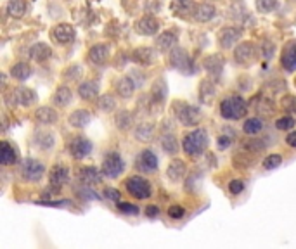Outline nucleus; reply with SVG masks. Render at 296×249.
<instances>
[{"label":"nucleus","instance_id":"1","mask_svg":"<svg viewBox=\"0 0 296 249\" xmlns=\"http://www.w3.org/2000/svg\"><path fill=\"white\" fill-rule=\"evenodd\" d=\"M246 111H248V106H246L244 99L239 95L227 97L220 104V113L227 120H241L246 114Z\"/></svg>","mask_w":296,"mask_h":249},{"label":"nucleus","instance_id":"2","mask_svg":"<svg viewBox=\"0 0 296 249\" xmlns=\"http://www.w3.org/2000/svg\"><path fill=\"white\" fill-rule=\"evenodd\" d=\"M206 145H208V135L205 130H194L187 133L182 142V147L189 156H200L201 153H205Z\"/></svg>","mask_w":296,"mask_h":249},{"label":"nucleus","instance_id":"3","mask_svg":"<svg viewBox=\"0 0 296 249\" xmlns=\"http://www.w3.org/2000/svg\"><path fill=\"white\" fill-rule=\"evenodd\" d=\"M170 64L175 69H178V71H182L184 75H192V73H196V64L192 63L190 56L184 51V48H178V47L173 48L172 54H170Z\"/></svg>","mask_w":296,"mask_h":249},{"label":"nucleus","instance_id":"4","mask_svg":"<svg viewBox=\"0 0 296 249\" xmlns=\"http://www.w3.org/2000/svg\"><path fill=\"white\" fill-rule=\"evenodd\" d=\"M173 108H175L177 120L180 121L182 125L192 126L201 120V111L198 108H194V106H189V104H185V102H180V104L175 102Z\"/></svg>","mask_w":296,"mask_h":249},{"label":"nucleus","instance_id":"5","mask_svg":"<svg viewBox=\"0 0 296 249\" xmlns=\"http://www.w3.org/2000/svg\"><path fill=\"white\" fill-rule=\"evenodd\" d=\"M127 189L133 197L137 199H147L151 195V185L142 177H130L127 182Z\"/></svg>","mask_w":296,"mask_h":249},{"label":"nucleus","instance_id":"6","mask_svg":"<svg viewBox=\"0 0 296 249\" xmlns=\"http://www.w3.org/2000/svg\"><path fill=\"white\" fill-rule=\"evenodd\" d=\"M123 168H125V163L118 153L108 154L106 159H104V163H103V173L106 175V177H111V178L120 177Z\"/></svg>","mask_w":296,"mask_h":249},{"label":"nucleus","instance_id":"7","mask_svg":"<svg viewBox=\"0 0 296 249\" xmlns=\"http://www.w3.org/2000/svg\"><path fill=\"white\" fill-rule=\"evenodd\" d=\"M43 171H45V166H43L40 161H36V159H24L23 161L21 175H23L24 180H30V182L40 180Z\"/></svg>","mask_w":296,"mask_h":249},{"label":"nucleus","instance_id":"8","mask_svg":"<svg viewBox=\"0 0 296 249\" xmlns=\"http://www.w3.org/2000/svg\"><path fill=\"white\" fill-rule=\"evenodd\" d=\"M234 59L239 64H251L257 59V47L250 42L239 43L236 47V52H234Z\"/></svg>","mask_w":296,"mask_h":249},{"label":"nucleus","instance_id":"9","mask_svg":"<svg viewBox=\"0 0 296 249\" xmlns=\"http://www.w3.org/2000/svg\"><path fill=\"white\" fill-rule=\"evenodd\" d=\"M137 166L140 170L145 171V173H153V171L158 170V158L153 151L145 149L140 153V156L137 158Z\"/></svg>","mask_w":296,"mask_h":249},{"label":"nucleus","instance_id":"10","mask_svg":"<svg viewBox=\"0 0 296 249\" xmlns=\"http://www.w3.org/2000/svg\"><path fill=\"white\" fill-rule=\"evenodd\" d=\"M70 149L75 159H83V158H87L88 153L92 151V142L83 137H76L75 140L71 142Z\"/></svg>","mask_w":296,"mask_h":249},{"label":"nucleus","instance_id":"11","mask_svg":"<svg viewBox=\"0 0 296 249\" xmlns=\"http://www.w3.org/2000/svg\"><path fill=\"white\" fill-rule=\"evenodd\" d=\"M135 30H137V33H140V35L151 36V35L158 33V30H160V23H158V19L153 18V16H145V18H142L135 24Z\"/></svg>","mask_w":296,"mask_h":249},{"label":"nucleus","instance_id":"12","mask_svg":"<svg viewBox=\"0 0 296 249\" xmlns=\"http://www.w3.org/2000/svg\"><path fill=\"white\" fill-rule=\"evenodd\" d=\"M242 36V30L241 28H236V26H229L225 28L224 31L218 36V40H220V45L224 48H230L234 45V43L237 42L239 38Z\"/></svg>","mask_w":296,"mask_h":249},{"label":"nucleus","instance_id":"13","mask_svg":"<svg viewBox=\"0 0 296 249\" xmlns=\"http://www.w3.org/2000/svg\"><path fill=\"white\" fill-rule=\"evenodd\" d=\"M52 36H54L59 43H70L71 40L75 38V28H73L71 24H59V26L54 28Z\"/></svg>","mask_w":296,"mask_h":249},{"label":"nucleus","instance_id":"14","mask_svg":"<svg viewBox=\"0 0 296 249\" xmlns=\"http://www.w3.org/2000/svg\"><path fill=\"white\" fill-rule=\"evenodd\" d=\"M78 180L83 185H95V183L101 182V173L94 166H85V168L78 171Z\"/></svg>","mask_w":296,"mask_h":249},{"label":"nucleus","instance_id":"15","mask_svg":"<svg viewBox=\"0 0 296 249\" xmlns=\"http://www.w3.org/2000/svg\"><path fill=\"white\" fill-rule=\"evenodd\" d=\"M281 64H282V68L287 69V71L296 69V42H291L289 45H286L284 52H282V57H281Z\"/></svg>","mask_w":296,"mask_h":249},{"label":"nucleus","instance_id":"16","mask_svg":"<svg viewBox=\"0 0 296 249\" xmlns=\"http://www.w3.org/2000/svg\"><path fill=\"white\" fill-rule=\"evenodd\" d=\"M185 170L187 168H185V163L182 161V159H173V161L170 163L168 170H166V175H168V178L172 182H178L184 178Z\"/></svg>","mask_w":296,"mask_h":249},{"label":"nucleus","instance_id":"17","mask_svg":"<svg viewBox=\"0 0 296 249\" xmlns=\"http://www.w3.org/2000/svg\"><path fill=\"white\" fill-rule=\"evenodd\" d=\"M205 69L213 76H218L224 69V57H220L218 54H212L205 59Z\"/></svg>","mask_w":296,"mask_h":249},{"label":"nucleus","instance_id":"18","mask_svg":"<svg viewBox=\"0 0 296 249\" xmlns=\"http://www.w3.org/2000/svg\"><path fill=\"white\" fill-rule=\"evenodd\" d=\"M215 14H217V11H215V7L212 4H200V6L196 7V11H194V18L200 23L212 21L215 18Z\"/></svg>","mask_w":296,"mask_h":249},{"label":"nucleus","instance_id":"19","mask_svg":"<svg viewBox=\"0 0 296 249\" xmlns=\"http://www.w3.org/2000/svg\"><path fill=\"white\" fill-rule=\"evenodd\" d=\"M14 95V104H21V106H31L36 101V93L30 88H18V90L12 92Z\"/></svg>","mask_w":296,"mask_h":249},{"label":"nucleus","instance_id":"20","mask_svg":"<svg viewBox=\"0 0 296 249\" xmlns=\"http://www.w3.org/2000/svg\"><path fill=\"white\" fill-rule=\"evenodd\" d=\"M68 178H70V173H68L66 166H63V165L54 166V170L51 171V183L56 187L64 185V183L68 182Z\"/></svg>","mask_w":296,"mask_h":249},{"label":"nucleus","instance_id":"21","mask_svg":"<svg viewBox=\"0 0 296 249\" xmlns=\"http://www.w3.org/2000/svg\"><path fill=\"white\" fill-rule=\"evenodd\" d=\"M109 57V51L106 45H94L88 51V59L94 64H104Z\"/></svg>","mask_w":296,"mask_h":249},{"label":"nucleus","instance_id":"22","mask_svg":"<svg viewBox=\"0 0 296 249\" xmlns=\"http://www.w3.org/2000/svg\"><path fill=\"white\" fill-rule=\"evenodd\" d=\"M132 59L135 61V63L139 64H151L154 61V51L153 48H147V47H142V48H137V51L132 52Z\"/></svg>","mask_w":296,"mask_h":249},{"label":"nucleus","instance_id":"23","mask_svg":"<svg viewBox=\"0 0 296 249\" xmlns=\"http://www.w3.org/2000/svg\"><path fill=\"white\" fill-rule=\"evenodd\" d=\"M90 123V113L85 111V109H78L70 116V125L75 126V128H83Z\"/></svg>","mask_w":296,"mask_h":249},{"label":"nucleus","instance_id":"24","mask_svg":"<svg viewBox=\"0 0 296 249\" xmlns=\"http://www.w3.org/2000/svg\"><path fill=\"white\" fill-rule=\"evenodd\" d=\"M35 118L38 123L51 125V123H56V121H58V113L51 108H40L38 111L35 113Z\"/></svg>","mask_w":296,"mask_h":249},{"label":"nucleus","instance_id":"25","mask_svg":"<svg viewBox=\"0 0 296 249\" xmlns=\"http://www.w3.org/2000/svg\"><path fill=\"white\" fill-rule=\"evenodd\" d=\"M30 56H31V59L38 61V63H43V61H47L48 57L52 56V51H51V47L45 45V43H36V45L31 47Z\"/></svg>","mask_w":296,"mask_h":249},{"label":"nucleus","instance_id":"26","mask_svg":"<svg viewBox=\"0 0 296 249\" xmlns=\"http://www.w3.org/2000/svg\"><path fill=\"white\" fill-rule=\"evenodd\" d=\"M133 90H135V83H133L132 78H128V76L121 78L118 83H116V92H118V95L123 97V99H128V97H132Z\"/></svg>","mask_w":296,"mask_h":249},{"label":"nucleus","instance_id":"27","mask_svg":"<svg viewBox=\"0 0 296 249\" xmlns=\"http://www.w3.org/2000/svg\"><path fill=\"white\" fill-rule=\"evenodd\" d=\"M16 159H18L16 149L12 147L9 142L4 140L2 142V153H0V163H2V165H14Z\"/></svg>","mask_w":296,"mask_h":249},{"label":"nucleus","instance_id":"28","mask_svg":"<svg viewBox=\"0 0 296 249\" xmlns=\"http://www.w3.org/2000/svg\"><path fill=\"white\" fill-rule=\"evenodd\" d=\"M97 92H99V85L95 83V81H83L82 85L78 87V93L82 99H94V97L97 95Z\"/></svg>","mask_w":296,"mask_h":249},{"label":"nucleus","instance_id":"29","mask_svg":"<svg viewBox=\"0 0 296 249\" xmlns=\"http://www.w3.org/2000/svg\"><path fill=\"white\" fill-rule=\"evenodd\" d=\"M175 43H177V35L172 33V31H165V33H161L156 40V45L158 48H161V51H170Z\"/></svg>","mask_w":296,"mask_h":249},{"label":"nucleus","instance_id":"30","mask_svg":"<svg viewBox=\"0 0 296 249\" xmlns=\"http://www.w3.org/2000/svg\"><path fill=\"white\" fill-rule=\"evenodd\" d=\"M172 11L177 16H187L194 11V2L192 0H173Z\"/></svg>","mask_w":296,"mask_h":249},{"label":"nucleus","instance_id":"31","mask_svg":"<svg viewBox=\"0 0 296 249\" xmlns=\"http://www.w3.org/2000/svg\"><path fill=\"white\" fill-rule=\"evenodd\" d=\"M153 133H154V126L151 123H142L137 126V130H135V137H137V140H140V142L153 140Z\"/></svg>","mask_w":296,"mask_h":249},{"label":"nucleus","instance_id":"32","mask_svg":"<svg viewBox=\"0 0 296 249\" xmlns=\"http://www.w3.org/2000/svg\"><path fill=\"white\" fill-rule=\"evenodd\" d=\"M7 12H9L11 18H23L24 12H26V4L23 0H11L9 6H7Z\"/></svg>","mask_w":296,"mask_h":249},{"label":"nucleus","instance_id":"33","mask_svg":"<svg viewBox=\"0 0 296 249\" xmlns=\"http://www.w3.org/2000/svg\"><path fill=\"white\" fill-rule=\"evenodd\" d=\"M52 101H54L56 106H66L71 102V90L68 87H61L56 90L54 97H52Z\"/></svg>","mask_w":296,"mask_h":249},{"label":"nucleus","instance_id":"34","mask_svg":"<svg viewBox=\"0 0 296 249\" xmlns=\"http://www.w3.org/2000/svg\"><path fill=\"white\" fill-rule=\"evenodd\" d=\"M11 75L14 76V78H18V80H26L28 76L31 75L30 64H26V63L14 64V66H12V69H11Z\"/></svg>","mask_w":296,"mask_h":249},{"label":"nucleus","instance_id":"35","mask_svg":"<svg viewBox=\"0 0 296 249\" xmlns=\"http://www.w3.org/2000/svg\"><path fill=\"white\" fill-rule=\"evenodd\" d=\"M166 93H168V88H166L165 81H163V80H158L156 83L153 85V88H151L153 101H156V102H163V99L166 97Z\"/></svg>","mask_w":296,"mask_h":249},{"label":"nucleus","instance_id":"36","mask_svg":"<svg viewBox=\"0 0 296 249\" xmlns=\"http://www.w3.org/2000/svg\"><path fill=\"white\" fill-rule=\"evenodd\" d=\"M262 128H263V121L260 118H250L244 123V126H242L244 133H248V135H255V133L262 132Z\"/></svg>","mask_w":296,"mask_h":249},{"label":"nucleus","instance_id":"37","mask_svg":"<svg viewBox=\"0 0 296 249\" xmlns=\"http://www.w3.org/2000/svg\"><path fill=\"white\" fill-rule=\"evenodd\" d=\"M200 97H201V101H203V102H212V99L215 97V87H213V83H210L208 80L201 81Z\"/></svg>","mask_w":296,"mask_h":249},{"label":"nucleus","instance_id":"38","mask_svg":"<svg viewBox=\"0 0 296 249\" xmlns=\"http://www.w3.org/2000/svg\"><path fill=\"white\" fill-rule=\"evenodd\" d=\"M161 147H163L168 154H175L177 153V138L172 135V133H168V135L163 137V140H161Z\"/></svg>","mask_w":296,"mask_h":249},{"label":"nucleus","instance_id":"39","mask_svg":"<svg viewBox=\"0 0 296 249\" xmlns=\"http://www.w3.org/2000/svg\"><path fill=\"white\" fill-rule=\"evenodd\" d=\"M116 125H118L120 130H128L132 125V116L128 111H120L116 114Z\"/></svg>","mask_w":296,"mask_h":249},{"label":"nucleus","instance_id":"40","mask_svg":"<svg viewBox=\"0 0 296 249\" xmlns=\"http://www.w3.org/2000/svg\"><path fill=\"white\" fill-rule=\"evenodd\" d=\"M272 109H274V106L270 104L267 99H263V97H260V99H257V102H255V111L257 113H260V114H270L272 113Z\"/></svg>","mask_w":296,"mask_h":249},{"label":"nucleus","instance_id":"41","mask_svg":"<svg viewBox=\"0 0 296 249\" xmlns=\"http://www.w3.org/2000/svg\"><path fill=\"white\" fill-rule=\"evenodd\" d=\"M36 137H38V138H36V142H38V145L42 149H48L52 144H54V137H52V133H48V132L38 133Z\"/></svg>","mask_w":296,"mask_h":249},{"label":"nucleus","instance_id":"42","mask_svg":"<svg viewBox=\"0 0 296 249\" xmlns=\"http://www.w3.org/2000/svg\"><path fill=\"white\" fill-rule=\"evenodd\" d=\"M281 163H282V158L279 156V154H272V156L265 158V161H263V168H265V170H274V168H277Z\"/></svg>","mask_w":296,"mask_h":249},{"label":"nucleus","instance_id":"43","mask_svg":"<svg viewBox=\"0 0 296 249\" xmlns=\"http://www.w3.org/2000/svg\"><path fill=\"white\" fill-rule=\"evenodd\" d=\"M277 0H257V9L260 12H270L275 9Z\"/></svg>","mask_w":296,"mask_h":249},{"label":"nucleus","instance_id":"44","mask_svg":"<svg viewBox=\"0 0 296 249\" xmlns=\"http://www.w3.org/2000/svg\"><path fill=\"white\" fill-rule=\"evenodd\" d=\"M99 108L106 113L113 111V109H115V99H113L111 95H103L99 99Z\"/></svg>","mask_w":296,"mask_h":249},{"label":"nucleus","instance_id":"45","mask_svg":"<svg viewBox=\"0 0 296 249\" xmlns=\"http://www.w3.org/2000/svg\"><path fill=\"white\" fill-rule=\"evenodd\" d=\"M281 104H282V109H284V111L296 113V97L294 95H286Z\"/></svg>","mask_w":296,"mask_h":249},{"label":"nucleus","instance_id":"46","mask_svg":"<svg viewBox=\"0 0 296 249\" xmlns=\"http://www.w3.org/2000/svg\"><path fill=\"white\" fill-rule=\"evenodd\" d=\"M275 126H277L279 130H289V128H293V126H294V118H291V116L281 118V120H277Z\"/></svg>","mask_w":296,"mask_h":249},{"label":"nucleus","instance_id":"47","mask_svg":"<svg viewBox=\"0 0 296 249\" xmlns=\"http://www.w3.org/2000/svg\"><path fill=\"white\" fill-rule=\"evenodd\" d=\"M118 210L121 211V213H127V215H137L139 213V208H137L135 204H130V203H120Z\"/></svg>","mask_w":296,"mask_h":249},{"label":"nucleus","instance_id":"48","mask_svg":"<svg viewBox=\"0 0 296 249\" xmlns=\"http://www.w3.org/2000/svg\"><path fill=\"white\" fill-rule=\"evenodd\" d=\"M229 190H230V194H234V195L241 194L242 190H244V183H242V180H232L229 183Z\"/></svg>","mask_w":296,"mask_h":249},{"label":"nucleus","instance_id":"49","mask_svg":"<svg viewBox=\"0 0 296 249\" xmlns=\"http://www.w3.org/2000/svg\"><path fill=\"white\" fill-rule=\"evenodd\" d=\"M168 215L172 216V218H182V216H184V208L182 206H172L168 210Z\"/></svg>","mask_w":296,"mask_h":249},{"label":"nucleus","instance_id":"50","mask_svg":"<svg viewBox=\"0 0 296 249\" xmlns=\"http://www.w3.org/2000/svg\"><path fill=\"white\" fill-rule=\"evenodd\" d=\"M104 194H106V197L111 199V201H120V192L116 189H111V187H108V189L104 190Z\"/></svg>","mask_w":296,"mask_h":249},{"label":"nucleus","instance_id":"51","mask_svg":"<svg viewBox=\"0 0 296 249\" xmlns=\"http://www.w3.org/2000/svg\"><path fill=\"white\" fill-rule=\"evenodd\" d=\"M230 145V138L222 135L220 138H218V149H227Z\"/></svg>","mask_w":296,"mask_h":249},{"label":"nucleus","instance_id":"52","mask_svg":"<svg viewBox=\"0 0 296 249\" xmlns=\"http://www.w3.org/2000/svg\"><path fill=\"white\" fill-rule=\"evenodd\" d=\"M158 213H160L158 206H147V210H145V215H147L149 218H153V216H158Z\"/></svg>","mask_w":296,"mask_h":249},{"label":"nucleus","instance_id":"53","mask_svg":"<svg viewBox=\"0 0 296 249\" xmlns=\"http://www.w3.org/2000/svg\"><path fill=\"white\" fill-rule=\"evenodd\" d=\"M286 142H287V145H291V147H296V132L289 133V135L286 137Z\"/></svg>","mask_w":296,"mask_h":249}]
</instances>
